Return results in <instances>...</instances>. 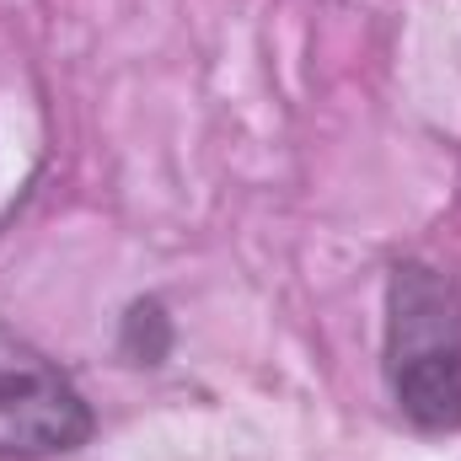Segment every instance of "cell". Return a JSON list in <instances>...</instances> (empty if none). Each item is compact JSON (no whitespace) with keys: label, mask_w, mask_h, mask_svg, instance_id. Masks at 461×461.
Returning a JSON list of instances; mask_svg holds the SVG:
<instances>
[{"label":"cell","mask_w":461,"mask_h":461,"mask_svg":"<svg viewBox=\"0 0 461 461\" xmlns=\"http://www.w3.org/2000/svg\"><path fill=\"white\" fill-rule=\"evenodd\" d=\"M386 386L413 429H461V285L424 258L386 279Z\"/></svg>","instance_id":"6da1fadb"},{"label":"cell","mask_w":461,"mask_h":461,"mask_svg":"<svg viewBox=\"0 0 461 461\" xmlns=\"http://www.w3.org/2000/svg\"><path fill=\"white\" fill-rule=\"evenodd\" d=\"M92 429L97 419L81 386L0 322V461L70 456L92 440Z\"/></svg>","instance_id":"7a4b0ae2"}]
</instances>
